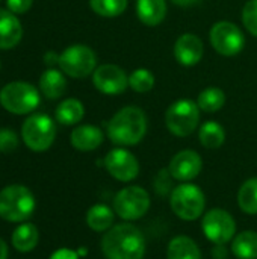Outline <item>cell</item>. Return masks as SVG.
<instances>
[{"instance_id": "cell-1", "label": "cell", "mask_w": 257, "mask_h": 259, "mask_svg": "<svg viewBox=\"0 0 257 259\" xmlns=\"http://www.w3.org/2000/svg\"><path fill=\"white\" fill-rule=\"evenodd\" d=\"M100 247L106 259H144L147 243L139 228L121 223L105 232Z\"/></svg>"}, {"instance_id": "cell-2", "label": "cell", "mask_w": 257, "mask_h": 259, "mask_svg": "<svg viewBox=\"0 0 257 259\" xmlns=\"http://www.w3.org/2000/svg\"><path fill=\"white\" fill-rule=\"evenodd\" d=\"M106 134L117 146H135L142 141L147 134L145 112L138 106H126L120 109L108 123Z\"/></svg>"}, {"instance_id": "cell-3", "label": "cell", "mask_w": 257, "mask_h": 259, "mask_svg": "<svg viewBox=\"0 0 257 259\" xmlns=\"http://www.w3.org/2000/svg\"><path fill=\"white\" fill-rule=\"evenodd\" d=\"M36 202L33 193L20 184L8 185L0 191V217L11 223H21L32 217Z\"/></svg>"}, {"instance_id": "cell-4", "label": "cell", "mask_w": 257, "mask_h": 259, "mask_svg": "<svg viewBox=\"0 0 257 259\" xmlns=\"http://www.w3.org/2000/svg\"><path fill=\"white\" fill-rule=\"evenodd\" d=\"M170 206L179 219L185 222H194L203 215L206 208V197L200 187L183 182L182 185L173 188L170 196Z\"/></svg>"}, {"instance_id": "cell-5", "label": "cell", "mask_w": 257, "mask_h": 259, "mask_svg": "<svg viewBox=\"0 0 257 259\" xmlns=\"http://www.w3.org/2000/svg\"><path fill=\"white\" fill-rule=\"evenodd\" d=\"M200 108L194 100L180 99L170 105L165 114L167 129L176 137H189L198 127Z\"/></svg>"}, {"instance_id": "cell-6", "label": "cell", "mask_w": 257, "mask_h": 259, "mask_svg": "<svg viewBox=\"0 0 257 259\" xmlns=\"http://www.w3.org/2000/svg\"><path fill=\"white\" fill-rule=\"evenodd\" d=\"M2 106L12 114L23 115L29 114L39 105L38 90L27 82H11L5 85L0 91Z\"/></svg>"}, {"instance_id": "cell-7", "label": "cell", "mask_w": 257, "mask_h": 259, "mask_svg": "<svg viewBox=\"0 0 257 259\" xmlns=\"http://www.w3.org/2000/svg\"><path fill=\"white\" fill-rule=\"evenodd\" d=\"M21 138L32 152H45L56 138L55 121L45 114H33L23 123Z\"/></svg>"}, {"instance_id": "cell-8", "label": "cell", "mask_w": 257, "mask_h": 259, "mask_svg": "<svg viewBox=\"0 0 257 259\" xmlns=\"http://www.w3.org/2000/svg\"><path fill=\"white\" fill-rule=\"evenodd\" d=\"M150 209V196L148 193L138 185H130L117 193L114 197V211L115 214L126 220L133 222L142 219Z\"/></svg>"}, {"instance_id": "cell-9", "label": "cell", "mask_w": 257, "mask_h": 259, "mask_svg": "<svg viewBox=\"0 0 257 259\" xmlns=\"http://www.w3.org/2000/svg\"><path fill=\"white\" fill-rule=\"evenodd\" d=\"M62 73L74 79H82L94 73L97 68V56L91 47L83 44H74L67 47L59 55V64Z\"/></svg>"}, {"instance_id": "cell-10", "label": "cell", "mask_w": 257, "mask_h": 259, "mask_svg": "<svg viewBox=\"0 0 257 259\" xmlns=\"http://www.w3.org/2000/svg\"><path fill=\"white\" fill-rule=\"evenodd\" d=\"M201 229L204 237L215 246H224L236 237L235 219L221 208H212L203 215Z\"/></svg>"}, {"instance_id": "cell-11", "label": "cell", "mask_w": 257, "mask_h": 259, "mask_svg": "<svg viewBox=\"0 0 257 259\" xmlns=\"http://www.w3.org/2000/svg\"><path fill=\"white\" fill-rule=\"evenodd\" d=\"M211 44L223 56H235L242 52L245 38L242 30L232 21H218L211 27Z\"/></svg>"}, {"instance_id": "cell-12", "label": "cell", "mask_w": 257, "mask_h": 259, "mask_svg": "<svg viewBox=\"0 0 257 259\" xmlns=\"http://www.w3.org/2000/svg\"><path fill=\"white\" fill-rule=\"evenodd\" d=\"M105 168L120 182H130L139 175V162L136 156L123 147L112 149L105 156Z\"/></svg>"}, {"instance_id": "cell-13", "label": "cell", "mask_w": 257, "mask_h": 259, "mask_svg": "<svg viewBox=\"0 0 257 259\" xmlns=\"http://www.w3.org/2000/svg\"><path fill=\"white\" fill-rule=\"evenodd\" d=\"M94 87L108 96H117L126 91L129 87V76L123 68L114 64H103L92 73Z\"/></svg>"}, {"instance_id": "cell-14", "label": "cell", "mask_w": 257, "mask_h": 259, "mask_svg": "<svg viewBox=\"0 0 257 259\" xmlns=\"http://www.w3.org/2000/svg\"><path fill=\"white\" fill-rule=\"evenodd\" d=\"M201 168H203L201 156L195 150H189V149L176 153L168 165L171 176L180 182H191L200 175Z\"/></svg>"}, {"instance_id": "cell-15", "label": "cell", "mask_w": 257, "mask_h": 259, "mask_svg": "<svg viewBox=\"0 0 257 259\" xmlns=\"http://www.w3.org/2000/svg\"><path fill=\"white\" fill-rule=\"evenodd\" d=\"M204 53V44L195 33H183L174 44V58L183 67L197 65Z\"/></svg>"}, {"instance_id": "cell-16", "label": "cell", "mask_w": 257, "mask_h": 259, "mask_svg": "<svg viewBox=\"0 0 257 259\" xmlns=\"http://www.w3.org/2000/svg\"><path fill=\"white\" fill-rule=\"evenodd\" d=\"M103 138L105 135L100 127L92 124H82L71 132L70 141L71 146L79 152H92L101 146Z\"/></svg>"}, {"instance_id": "cell-17", "label": "cell", "mask_w": 257, "mask_h": 259, "mask_svg": "<svg viewBox=\"0 0 257 259\" xmlns=\"http://www.w3.org/2000/svg\"><path fill=\"white\" fill-rule=\"evenodd\" d=\"M23 36L20 20L9 9H0V50L15 47Z\"/></svg>"}, {"instance_id": "cell-18", "label": "cell", "mask_w": 257, "mask_h": 259, "mask_svg": "<svg viewBox=\"0 0 257 259\" xmlns=\"http://www.w3.org/2000/svg\"><path fill=\"white\" fill-rule=\"evenodd\" d=\"M167 0H136V15L145 26L161 24L167 15Z\"/></svg>"}, {"instance_id": "cell-19", "label": "cell", "mask_w": 257, "mask_h": 259, "mask_svg": "<svg viewBox=\"0 0 257 259\" xmlns=\"http://www.w3.org/2000/svg\"><path fill=\"white\" fill-rule=\"evenodd\" d=\"M39 241V232L35 225L32 223H21L18 225L11 237L12 247L20 253L32 252Z\"/></svg>"}, {"instance_id": "cell-20", "label": "cell", "mask_w": 257, "mask_h": 259, "mask_svg": "<svg viewBox=\"0 0 257 259\" xmlns=\"http://www.w3.org/2000/svg\"><path fill=\"white\" fill-rule=\"evenodd\" d=\"M167 259H201V252L192 238L179 235L170 241L167 249Z\"/></svg>"}, {"instance_id": "cell-21", "label": "cell", "mask_w": 257, "mask_h": 259, "mask_svg": "<svg viewBox=\"0 0 257 259\" xmlns=\"http://www.w3.org/2000/svg\"><path fill=\"white\" fill-rule=\"evenodd\" d=\"M115 211L111 209L108 205L98 203L88 209L86 212V225L94 232H106L114 226Z\"/></svg>"}, {"instance_id": "cell-22", "label": "cell", "mask_w": 257, "mask_h": 259, "mask_svg": "<svg viewBox=\"0 0 257 259\" xmlns=\"http://www.w3.org/2000/svg\"><path fill=\"white\" fill-rule=\"evenodd\" d=\"M39 90L47 99H59L64 96L67 90V80L65 76L53 68H48L47 71L42 73L39 77Z\"/></svg>"}, {"instance_id": "cell-23", "label": "cell", "mask_w": 257, "mask_h": 259, "mask_svg": "<svg viewBox=\"0 0 257 259\" xmlns=\"http://www.w3.org/2000/svg\"><path fill=\"white\" fill-rule=\"evenodd\" d=\"M55 115L61 124L73 126V124H77L79 121H82V118L85 115V108H83L82 102L77 99H65L64 102H61L58 105Z\"/></svg>"}, {"instance_id": "cell-24", "label": "cell", "mask_w": 257, "mask_h": 259, "mask_svg": "<svg viewBox=\"0 0 257 259\" xmlns=\"http://www.w3.org/2000/svg\"><path fill=\"white\" fill-rule=\"evenodd\" d=\"M232 252L238 259H257V232L244 231L232 241Z\"/></svg>"}, {"instance_id": "cell-25", "label": "cell", "mask_w": 257, "mask_h": 259, "mask_svg": "<svg viewBox=\"0 0 257 259\" xmlns=\"http://www.w3.org/2000/svg\"><path fill=\"white\" fill-rule=\"evenodd\" d=\"M198 140L206 149H220L226 141V131L220 123L211 120L200 127Z\"/></svg>"}, {"instance_id": "cell-26", "label": "cell", "mask_w": 257, "mask_h": 259, "mask_svg": "<svg viewBox=\"0 0 257 259\" xmlns=\"http://www.w3.org/2000/svg\"><path fill=\"white\" fill-rule=\"evenodd\" d=\"M238 205L242 212L257 215V178L245 181L238 193Z\"/></svg>"}, {"instance_id": "cell-27", "label": "cell", "mask_w": 257, "mask_h": 259, "mask_svg": "<svg viewBox=\"0 0 257 259\" xmlns=\"http://www.w3.org/2000/svg\"><path fill=\"white\" fill-rule=\"evenodd\" d=\"M226 103V94L223 90L217 88V87H209L206 90H203L198 97H197V105L200 108V111L204 112H218Z\"/></svg>"}, {"instance_id": "cell-28", "label": "cell", "mask_w": 257, "mask_h": 259, "mask_svg": "<svg viewBox=\"0 0 257 259\" xmlns=\"http://www.w3.org/2000/svg\"><path fill=\"white\" fill-rule=\"evenodd\" d=\"M89 6L97 15L114 18L126 11L127 0H89Z\"/></svg>"}, {"instance_id": "cell-29", "label": "cell", "mask_w": 257, "mask_h": 259, "mask_svg": "<svg viewBox=\"0 0 257 259\" xmlns=\"http://www.w3.org/2000/svg\"><path fill=\"white\" fill-rule=\"evenodd\" d=\"M155 74L147 68H138L129 76V87L136 93H147L155 87Z\"/></svg>"}, {"instance_id": "cell-30", "label": "cell", "mask_w": 257, "mask_h": 259, "mask_svg": "<svg viewBox=\"0 0 257 259\" xmlns=\"http://www.w3.org/2000/svg\"><path fill=\"white\" fill-rule=\"evenodd\" d=\"M242 23L253 36H257V0H248L242 8Z\"/></svg>"}, {"instance_id": "cell-31", "label": "cell", "mask_w": 257, "mask_h": 259, "mask_svg": "<svg viewBox=\"0 0 257 259\" xmlns=\"http://www.w3.org/2000/svg\"><path fill=\"white\" fill-rule=\"evenodd\" d=\"M173 176L170 173L168 168H164L161 170L158 175H156V179H155V191L161 196H167L168 193H171L173 190Z\"/></svg>"}, {"instance_id": "cell-32", "label": "cell", "mask_w": 257, "mask_h": 259, "mask_svg": "<svg viewBox=\"0 0 257 259\" xmlns=\"http://www.w3.org/2000/svg\"><path fill=\"white\" fill-rule=\"evenodd\" d=\"M18 146V137L12 129H0V153H11Z\"/></svg>"}, {"instance_id": "cell-33", "label": "cell", "mask_w": 257, "mask_h": 259, "mask_svg": "<svg viewBox=\"0 0 257 259\" xmlns=\"http://www.w3.org/2000/svg\"><path fill=\"white\" fill-rule=\"evenodd\" d=\"M33 0H6V6L14 14H24L30 9Z\"/></svg>"}, {"instance_id": "cell-34", "label": "cell", "mask_w": 257, "mask_h": 259, "mask_svg": "<svg viewBox=\"0 0 257 259\" xmlns=\"http://www.w3.org/2000/svg\"><path fill=\"white\" fill-rule=\"evenodd\" d=\"M50 259H79V253L71 249L62 247V249H58L56 252H53Z\"/></svg>"}, {"instance_id": "cell-35", "label": "cell", "mask_w": 257, "mask_h": 259, "mask_svg": "<svg viewBox=\"0 0 257 259\" xmlns=\"http://www.w3.org/2000/svg\"><path fill=\"white\" fill-rule=\"evenodd\" d=\"M44 62H45L48 67L56 65V64H59V55H56L55 52H47V53L44 55Z\"/></svg>"}, {"instance_id": "cell-36", "label": "cell", "mask_w": 257, "mask_h": 259, "mask_svg": "<svg viewBox=\"0 0 257 259\" xmlns=\"http://www.w3.org/2000/svg\"><path fill=\"white\" fill-rule=\"evenodd\" d=\"M212 255H214V258L215 259H226L227 258V250H226L224 246H217V247L214 249Z\"/></svg>"}, {"instance_id": "cell-37", "label": "cell", "mask_w": 257, "mask_h": 259, "mask_svg": "<svg viewBox=\"0 0 257 259\" xmlns=\"http://www.w3.org/2000/svg\"><path fill=\"white\" fill-rule=\"evenodd\" d=\"M174 5H177V6H185V8H188V6H194V5H197V3H200L201 0H171Z\"/></svg>"}, {"instance_id": "cell-38", "label": "cell", "mask_w": 257, "mask_h": 259, "mask_svg": "<svg viewBox=\"0 0 257 259\" xmlns=\"http://www.w3.org/2000/svg\"><path fill=\"white\" fill-rule=\"evenodd\" d=\"M8 256H9L8 244L5 243V240L0 238V259H8Z\"/></svg>"}]
</instances>
